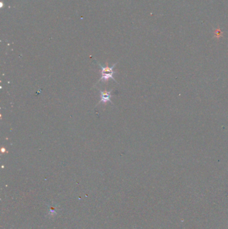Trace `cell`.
Wrapping results in <instances>:
<instances>
[{
	"mask_svg": "<svg viewBox=\"0 0 228 229\" xmlns=\"http://www.w3.org/2000/svg\"><path fill=\"white\" fill-rule=\"evenodd\" d=\"M99 92H100V100L98 102V103L96 105V107L98 106V105H100L101 103H103L104 105H106V103L107 102H111V105H113V102L111 101V97H112V89L110 91H101L99 90Z\"/></svg>",
	"mask_w": 228,
	"mask_h": 229,
	"instance_id": "1",
	"label": "cell"
},
{
	"mask_svg": "<svg viewBox=\"0 0 228 229\" xmlns=\"http://www.w3.org/2000/svg\"><path fill=\"white\" fill-rule=\"evenodd\" d=\"M116 72L114 71L112 72H111V73H104V74H100L101 76H100V78L99 80L98 81L97 83H98V82H106L108 81L109 79H112L116 83H118V82L116 81V80H115L114 78V75L116 74Z\"/></svg>",
	"mask_w": 228,
	"mask_h": 229,
	"instance_id": "2",
	"label": "cell"
},
{
	"mask_svg": "<svg viewBox=\"0 0 228 229\" xmlns=\"http://www.w3.org/2000/svg\"><path fill=\"white\" fill-rule=\"evenodd\" d=\"M97 62V64H98L99 67H100V74H104V73H111V72H114L113 69L114 68L115 66H116L117 64V63H118V62H116V63H114V64L113 65H112V66H111V67H108L107 62V66H102L100 64V63L98 62Z\"/></svg>",
	"mask_w": 228,
	"mask_h": 229,
	"instance_id": "3",
	"label": "cell"
},
{
	"mask_svg": "<svg viewBox=\"0 0 228 229\" xmlns=\"http://www.w3.org/2000/svg\"><path fill=\"white\" fill-rule=\"evenodd\" d=\"M216 32V34H217V36H219V34H221V30H220V29H216V32Z\"/></svg>",
	"mask_w": 228,
	"mask_h": 229,
	"instance_id": "4",
	"label": "cell"
}]
</instances>
